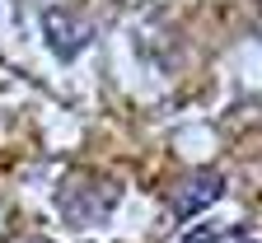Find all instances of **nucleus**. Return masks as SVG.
<instances>
[{
	"label": "nucleus",
	"mask_w": 262,
	"mask_h": 243,
	"mask_svg": "<svg viewBox=\"0 0 262 243\" xmlns=\"http://www.w3.org/2000/svg\"><path fill=\"white\" fill-rule=\"evenodd\" d=\"M122 187L113 178H98V173H71L61 187H56V206L71 225H98L108 220V211L117 206Z\"/></svg>",
	"instance_id": "f257e3e1"
},
{
	"label": "nucleus",
	"mask_w": 262,
	"mask_h": 243,
	"mask_svg": "<svg viewBox=\"0 0 262 243\" xmlns=\"http://www.w3.org/2000/svg\"><path fill=\"white\" fill-rule=\"evenodd\" d=\"M220 192H225L220 173H187V178H178V187L169 192V215L173 220H187V215L202 211V206H211Z\"/></svg>",
	"instance_id": "f03ea898"
},
{
	"label": "nucleus",
	"mask_w": 262,
	"mask_h": 243,
	"mask_svg": "<svg viewBox=\"0 0 262 243\" xmlns=\"http://www.w3.org/2000/svg\"><path fill=\"white\" fill-rule=\"evenodd\" d=\"M89 38H94V28H89L84 19L66 14V10H52V14H47V42H52L61 56H75L80 47H89Z\"/></svg>",
	"instance_id": "7ed1b4c3"
},
{
	"label": "nucleus",
	"mask_w": 262,
	"mask_h": 243,
	"mask_svg": "<svg viewBox=\"0 0 262 243\" xmlns=\"http://www.w3.org/2000/svg\"><path fill=\"white\" fill-rule=\"evenodd\" d=\"M187 243H248L244 229H192Z\"/></svg>",
	"instance_id": "20e7f679"
}]
</instances>
